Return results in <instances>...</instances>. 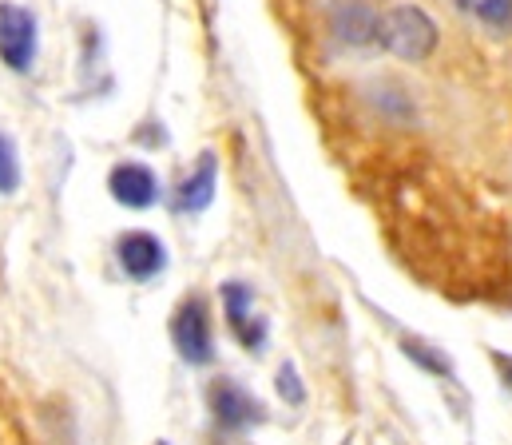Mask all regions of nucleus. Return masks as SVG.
Wrapping results in <instances>:
<instances>
[{
  "label": "nucleus",
  "mask_w": 512,
  "mask_h": 445,
  "mask_svg": "<svg viewBox=\"0 0 512 445\" xmlns=\"http://www.w3.org/2000/svg\"><path fill=\"white\" fill-rule=\"evenodd\" d=\"M374 40L382 44L385 52L401 56V60H425L437 48V24L425 8L417 4H397L378 16Z\"/></svg>",
  "instance_id": "1"
},
{
  "label": "nucleus",
  "mask_w": 512,
  "mask_h": 445,
  "mask_svg": "<svg viewBox=\"0 0 512 445\" xmlns=\"http://www.w3.org/2000/svg\"><path fill=\"white\" fill-rule=\"evenodd\" d=\"M171 342H175L179 358L191 362V366H207L215 358V338H211V318H207V302L203 298H187L175 310Z\"/></svg>",
  "instance_id": "2"
},
{
  "label": "nucleus",
  "mask_w": 512,
  "mask_h": 445,
  "mask_svg": "<svg viewBox=\"0 0 512 445\" xmlns=\"http://www.w3.org/2000/svg\"><path fill=\"white\" fill-rule=\"evenodd\" d=\"M0 60L12 72H28L36 60V16L20 4H0Z\"/></svg>",
  "instance_id": "3"
},
{
  "label": "nucleus",
  "mask_w": 512,
  "mask_h": 445,
  "mask_svg": "<svg viewBox=\"0 0 512 445\" xmlns=\"http://www.w3.org/2000/svg\"><path fill=\"white\" fill-rule=\"evenodd\" d=\"M116 255H120L124 275L135 279V283H147V279H155V275L167 267V247H163L151 231H128V235L116 243Z\"/></svg>",
  "instance_id": "4"
},
{
  "label": "nucleus",
  "mask_w": 512,
  "mask_h": 445,
  "mask_svg": "<svg viewBox=\"0 0 512 445\" xmlns=\"http://www.w3.org/2000/svg\"><path fill=\"white\" fill-rule=\"evenodd\" d=\"M211 414H215V422L223 430H247L251 422L262 418V406H258V398H251L239 382L219 378L211 386Z\"/></svg>",
  "instance_id": "5"
},
{
  "label": "nucleus",
  "mask_w": 512,
  "mask_h": 445,
  "mask_svg": "<svg viewBox=\"0 0 512 445\" xmlns=\"http://www.w3.org/2000/svg\"><path fill=\"white\" fill-rule=\"evenodd\" d=\"M108 191L120 207H131V211H143L159 199V179L151 167L143 163H116L112 175H108Z\"/></svg>",
  "instance_id": "6"
},
{
  "label": "nucleus",
  "mask_w": 512,
  "mask_h": 445,
  "mask_svg": "<svg viewBox=\"0 0 512 445\" xmlns=\"http://www.w3.org/2000/svg\"><path fill=\"white\" fill-rule=\"evenodd\" d=\"M223 310H227V326L235 330V338L247 350H262L266 342V322L255 314V295L243 283H227L223 287Z\"/></svg>",
  "instance_id": "7"
},
{
  "label": "nucleus",
  "mask_w": 512,
  "mask_h": 445,
  "mask_svg": "<svg viewBox=\"0 0 512 445\" xmlns=\"http://www.w3.org/2000/svg\"><path fill=\"white\" fill-rule=\"evenodd\" d=\"M215 179H219L215 155L203 151V155H199V167L179 183L175 207H179V211H203V207H211V199H215Z\"/></svg>",
  "instance_id": "8"
},
{
  "label": "nucleus",
  "mask_w": 512,
  "mask_h": 445,
  "mask_svg": "<svg viewBox=\"0 0 512 445\" xmlns=\"http://www.w3.org/2000/svg\"><path fill=\"white\" fill-rule=\"evenodd\" d=\"M374 28H378V12L366 0H342L334 8V32H338V40H346V44H370L374 40Z\"/></svg>",
  "instance_id": "9"
},
{
  "label": "nucleus",
  "mask_w": 512,
  "mask_h": 445,
  "mask_svg": "<svg viewBox=\"0 0 512 445\" xmlns=\"http://www.w3.org/2000/svg\"><path fill=\"white\" fill-rule=\"evenodd\" d=\"M469 16L493 24V28H509L512 24V0H457Z\"/></svg>",
  "instance_id": "10"
},
{
  "label": "nucleus",
  "mask_w": 512,
  "mask_h": 445,
  "mask_svg": "<svg viewBox=\"0 0 512 445\" xmlns=\"http://www.w3.org/2000/svg\"><path fill=\"white\" fill-rule=\"evenodd\" d=\"M20 187V163H16V148L12 140L0 132V195H12Z\"/></svg>",
  "instance_id": "11"
},
{
  "label": "nucleus",
  "mask_w": 512,
  "mask_h": 445,
  "mask_svg": "<svg viewBox=\"0 0 512 445\" xmlns=\"http://www.w3.org/2000/svg\"><path fill=\"white\" fill-rule=\"evenodd\" d=\"M278 394L290 402V406H298L306 394H302V386H298V374H294V366H282L278 370Z\"/></svg>",
  "instance_id": "12"
},
{
  "label": "nucleus",
  "mask_w": 512,
  "mask_h": 445,
  "mask_svg": "<svg viewBox=\"0 0 512 445\" xmlns=\"http://www.w3.org/2000/svg\"><path fill=\"white\" fill-rule=\"evenodd\" d=\"M405 354H409V358H417L421 366L437 370V374H449V362H445V358H433V354H425V346H421V342H405Z\"/></svg>",
  "instance_id": "13"
},
{
  "label": "nucleus",
  "mask_w": 512,
  "mask_h": 445,
  "mask_svg": "<svg viewBox=\"0 0 512 445\" xmlns=\"http://www.w3.org/2000/svg\"><path fill=\"white\" fill-rule=\"evenodd\" d=\"M155 445H167V442H155Z\"/></svg>",
  "instance_id": "14"
}]
</instances>
